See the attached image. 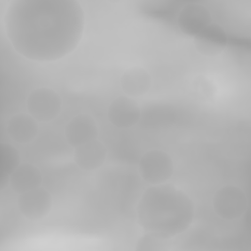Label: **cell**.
I'll use <instances>...</instances> for the list:
<instances>
[{
  "instance_id": "1",
  "label": "cell",
  "mask_w": 251,
  "mask_h": 251,
  "mask_svg": "<svg viewBox=\"0 0 251 251\" xmlns=\"http://www.w3.org/2000/svg\"><path fill=\"white\" fill-rule=\"evenodd\" d=\"M4 23L8 40L21 56L48 63L77 47L85 14L75 0H13L8 3Z\"/></svg>"
},
{
  "instance_id": "2",
  "label": "cell",
  "mask_w": 251,
  "mask_h": 251,
  "mask_svg": "<svg viewBox=\"0 0 251 251\" xmlns=\"http://www.w3.org/2000/svg\"><path fill=\"white\" fill-rule=\"evenodd\" d=\"M137 222L145 232L172 238L184 232L195 216V205L180 188L162 183L151 185L140 197Z\"/></svg>"
},
{
  "instance_id": "3",
  "label": "cell",
  "mask_w": 251,
  "mask_h": 251,
  "mask_svg": "<svg viewBox=\"0 0 251 251\" xmlns=\"http://www.w3.org/2000/svg\"><path fill=\"white\" fill-rule=\"evenodd\" d=\"M212 207L219 218L234 221L245 214L248 201L245 192L239 186L226 184L214 193Z\"/></svg>"
},
{
  "instance_id": "4",
  "label": "cell",
  "mask_w": 251,
  "mask_h": 251,
  "mask_svg": "<svg viewBox=\"0 0 251 251\" xmlns=\"http://www.w3.org/2000/svg\"><path fill=\"white\" fill-rule=\"evenodd\" d=\"M138 172L141 178L151 185L166 183L174 174V162L166 151L151 149L141 156Z\"/></svg>"
},
{
  "instance_id": "5",
  "label": "cell",
  "mask_w": 251,
  "mask_h": 251,
  "mask_svg": "<svg viewBox=\"0 0 251 251\" xmlns=\"http://www.w3.org/2000/svg\"><path fill=\"white\" fill-rule=\"evenodd\" d=\"M60 95L50 87L33 89L26 99V109L39 123H47L56 119L62 110Z\"/></svg>"
},
{
  "instance_id": "6",
  "label": "cell",
  "mask_w": 251,
  "mask_h": 251,
  "mask_svg": "<svg viewBox=\"0 0 251 251\" xmlns=\"http://www.w3.org/2000/svg\"><path fill=\"white\" fill-rule=\"evenodd\" d=\"M17 204L23 217L26 220L37 222L50 213L53 206V198L48 190L38 187L20 194Z\"/></svg>"
},
{
  "instance_id": "7",
  "label": "cell",
  "mask_w": 251,
  "mask_h": 251,
  "mask_svg": "<svg viewBox=\"0 0 251 251\" xmlns=\"http://www.w3.org/2000/svg\"><path fill=\"white\" fill-rule=\"evenodd\" d=\"M107 117L115 127L127 129L140 121L141 108L133 98L126 95L118 96L110 103Z\"/></svg>"
},
{
  "instance_id": "8",
  "label": "cell",
  "mask_w": 251,
  "mask_h": 251,
  "mask_svg": "<svg viewBox=\"0 0 251 251\" xmlns=\"http://www.w3.org/2000/svg\"><path fill=\"white\" fill-rule=\"evenodd\" d=\"M98 133L99 130L95 119L86 113H80L73 117L64 128L65 139L73 148L96 140Z\"/></svg>"
},
{
  "instance_id": "9",
  "label": "cell",
  "mask_w": 251,
  "mask_h": 251,
  "mask_svg": "<svg viewBox=\"0 0 251 251\" xmlns=\"http://www.w3.org/2000/svg\"><path fill=\"white\" fill-rule=\"evenodd\" d=\"M176 24L183 33L194 37L212 24V16L205 6L188 3L179 11Z\"/></svg>"
},
{
  "instance_id": "10",
  "label": "cell",
  "mask_w": 251,
  "mask_h": 251,
  "mask_svg": "<svg viewBox=\"0 0 251 251\" xmlns=\"http://www.w3.org/2000/svg\"><path fill=\"white\" fill-rule=\"evenodd\" d=\"M6 132L12 141L18 144H28L38 135L39 122L29 113H17L8 119Z\"/></svg>"
},
{
  "instance_id": "11",
  "label": "cell",
  "mask_w": 251,
  "mask_h": 251,
  "mask_svg": "<svg viewBox=\"0 0 251 251\" xmlns=\"http://www.w3.org/2000/svg\"><path fill=\"white\" fill-rule=\"evenodd\" d=\"M228 37L226 30L212 23L204 30L193 37L195 49L204 56H217L226 47Z\"/></svg>"
},
{
  "instance_id": "12",
  "label": "cell",
  "mask_w": 251,
  "mask_h": 251,
  "mask_svg": "<svg viewBox=\"0 0 251 251\" xmlns=\"http://www.w3.org/2000/svg\"><path fill=\"white\" fill-rule=\"evenodd\" d=\"M75 165L82 171L91 172L101 168L107 159V148L98 139L74 148Z\"/></svg>"
},
{
  "instance_id": "13",
  "label": "cell",
  "mask_w": 251,
  "mask_h": 251,
  "mask_svg": "<svg viewBox=\"0 0 251 251\" xmlns=\"http://www.w3.org/2000/svg\"><path fill=\"white\" fill-rule=\"evenodd\" d=\"M43 176L41 171L33 164L21 163L9 177V186L17 194L41 187Z\"/></svg>"
},
{
  "instance_id": "14",
  "label": "cell",
  "mask_w": 251,
  "mask_h": 251,
  "mask_svg": "<svg viewBox=\"0 0 251 251\" xmlns=\"http://www.w3.org/2000/svg\"><path fill=\"white\" fill-rule=\"evenodd\" d=\"M152 84L149 72L139 66L130 67L123 72L120 77V85L125 95L134 98L146 94Z\"/></svg>"
},
{
  "instance_id": "15",
  "label": "cell",
  "mask_w": 251,
  "mask_h": 251,
  "mask_svg": "<svg viewBox=\"0 0 251 251\" xmlns=\"http://www.w3.org/2000/svg\"><path fill=\"white\" fill-rule=\"evenodd\" d=\"M21 155L17 148L10 143H1V171L0 187L4 189L9 184V177L21 164Z\"/></svg>"
},
{
  "instance_id": "16",
  "label": "cell",
  "mask_w": 251,
  "mask_h": 251,
  "mask_svg": "<svg viewBox=\"0 0 251 251\" xmlns=\"http://www.w3.org/2000/svg\"><path fill=\"white\" fill-rule=\"evenodd\" d=\"M171 242V238L144 231L136 242L135 250H167Z\"/></svg>"
}]
</instances>
